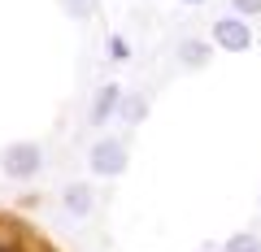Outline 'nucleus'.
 I'll return each mask as SVG.
<instances>
[{"label": "nucleus", "instance_id": "1", "mask_svg": "<svg viewBox=\"0 0 261 252\" xmlns=\"http://www.w3.org/2000/svg\"><path fill=\"white\" fill-rule=\"evenodd\" d=\"M0 252H61L48 235H39L27 217L0 209Z\"/></svg>", "mask_w": 261, "mask_h": 252}, {"label": "nucleus", "instance_id": "2", "mask_svg": "<svg viewBox=\"0 0 261 252\" xmlns=\"http://www.w3.org/2000/svg\"><path fill=\"white\" fill-rule=\"evenodd\" d=\"M87 165H92V174L100 178H113L126 170V148H122V139H100L92 152H87Z\"/></svg>", "mask_w": 261, "mask_h": 252}, {"label": "nucleus", "instance_id": "3", "mask_svg": "<svg viewBox=\"0 0 261 252\" xmlns=\"http://www.w3.org/2000/svg\"><path fill=\"white\" fill-rule=\"evenodd\" d=\"M0 165H5V174H9V178H35L39 165H44V157H39L35 144H13V148H5Z\"/></svg>", "mask_w": 261, "mask_h": 252}, {"label": "nucleus", "instance_id": "4", "mask_svg": "<svg viewBox=\"0 0 261 252\" xmlns=\"http://www.w3.org/2000/svg\"><path fill=\"white\" fill-rule=\"evenodd\" d=\"M214 44L226 48V52H248V48H252L248 22H244V18H222V22H214Z\"/></svg>", "mask_w": 261, "mask_h": 252}, {"label": "nucleus", "instance_id": "5", "mask_svg": "<svg viewBox=\"0 0 261 252\" xmlns=\"http://www.w3.org/2000/svg\"><path fill=\"white\" fill-rule=\"evenodd\" d=\"M65 209H70V213H92V191H87V183L65 187Z\"/></svg>", "mask_w": 261, "mask_h": 252}, {"label": "nucleus", "instance_id": "6", "mask_svg": "<svg viewBox=\"0 0 261 252\" xmlns=\"http://www.w3.org/2000/svg\"><path fill=\"white\" fill-rule=\"evenodd\" d=\"M209 52H214L209 44H200V39H187L178 57H183V66H196V70H200V66H209Z\"/></svg>", "mask_w": 261, "mask_h": 252}, {"label": "nucleus", "instance_id": "7", "mask_svg": "<svg viewBox=\"0 0 261 252\" xmlns=\"http://www.w3.org/2000/svg\"><path fill=\"white\" fill-rule=\"evenodd\" d=\"M113 104H122V92L118 87H105L100 96H96V109H92V122H105L113 113Z\"/></svg>", "mask_w": 261, "mask_h": 252}, {"label": "nucleus", "instance_id": "8", "mask_svg": "<svg viewBox=\"0 0 261 252\" xmlns=\"http://www.w3.org/2000/svg\"><path fill=\"white\" fill-rule=\"evenodd\" d=\"M226 252H261V239H257V235H248V231H240V235L226 239Z\"/></svg>", "mask_w": 261, "mask_h": 252}, {"label": "nucleus", "instance_id": "9", "mask_svg": "<svg viewBox=\"0 0 261 252\" xmlns=\"http://www.w3.org/2000/svg\"><path fill=\"white\" fill-rule=\"evenodd\" d=\"M122 113H126L130 122H140L144 118V100H140V96H126V100H122Z\"/></svg>", "mask_w": 261, "mask_h": 252}, {"label": "nucleus", "instance_id": "10", "mask_svg": "<svg viewBox=\"0 0 261 252\" xmlns=\"http://www.w3.org/2000/svg\"><path fill=\"white\" fill-rule=\"evenodd\" d=\"M109 57H113V61H126V57H130V44H126L122 35H113V39H109Z\"/></svg>", "mask_w": 261, "mask_h": 252}, {"label": "nucleus", "instance_id": "11", "mask_svg": "<svg viewBox=\"0 0 261 252\" xmlns=\"http://www.w3.org/2000/svg\"><path fill=\"white\" fill-rule=\"evenodd\" d=\"M231 9H240V13H261V0H231Z\"/></svg>", "mask_w": 261, "mask_h": 252}, {"label": "nucleus", "instance_id": "12", "mask_svg": "<svg viewBox=\"0 0 261 252\" xmlns=\"http://www.w3.org/2000/svg\"><path fill=\"white\" fill-rule=\"evenodd\" d=\"M192 5H200V0H192Z\"/></svg>", "mask_w": 261, "mask_h": 252}]
</instances>
